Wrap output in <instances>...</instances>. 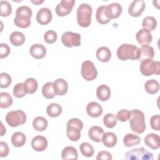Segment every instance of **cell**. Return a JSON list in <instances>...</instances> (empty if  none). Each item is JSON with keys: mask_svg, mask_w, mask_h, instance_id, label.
Returning a JSON list of instances; mask_svg holds the SVG:
<instances>
[{"mask_svg": "<svg viewBox=\"0 0 160 160\" xmlns=\"http://www.w3.org/2000/svg\"><path fill=\"white\" fill-rule=\"evenodd\" d=\"M116 54L118 58L121 61L138 59L140 56V49L133 44H122L118 48Z\"/></svg>", "mask_w": 160, "mask_h": 160, "instance_id": "cell-1", "label": "cell"}, {"mask_svg": "<svg viewBox=\"0 0 160 160\" xmlns=\"http://www.w3.org/2000/svg\"><path fill=\"white\" fill-rule=\"evenodd\" d=\"M32 15L31 9L27 6L19 7L16 11L14 23L21 28H27L31 24V18Z\"/></svg>", "mask_w": 160, "mask_h": 160, "instance_id": "cell-2", "label": "cell"}, {"mask_svg": "<svg viewBox=\"0 0 160 160\" xmlns=\"http://www.w3.org/2000/svg\"><path fill=\"white\" fill-rule=\"evenodd\" d=\"M131 130L136 134L142 133L146 129L145 116L144 113L139 109L131 111V116L129 120Z\"/></svg>", "mask_w": 160, "mask_h": 160, "instance_id": "cell-3", "label": "cell"}, {"mask_svg": "<svg viewBox=\"0 0 160 160\" xmlns=\"http://www.w3.org/2000/svg\"><path fill=\"white\" fill-rule=\"evenodd\" d=\"M92 7L86 3L81 4L78 8L76 18L78 24L82 28H88L91 22Z\"/></svg>", "mask_w": 160, "mask_h": 160, "instance_id": "cell-4", "label": "cell"}, {"mask_svg": "<svg viewBox=\"0 0 160 160\" xmlns=\"http://www.w3.org/2000/svg\"><path fill=\"white\" fill-rule=\"evenodd\" d=\"M83 128V122L78 118L69 119L66 124L68 138L72 141H78L81 138V131Z\"/></svg>", "mask_w": 160, "mask_h": 160, "instance_id": "cell-5", "label": "cell"}, {"mask_svg": "<svg viewBox=\"0 0 160 160\" xmlns=\"http://www.w3.org/2000/svg\"><path fill=\"white\" fill-rule=\"evenodd\" d=\"M139 67L141 73L145 76H150L152 74H160V62L152 59H144L141 61Z\"/></svg>", "mask_w": 160, "mask_h": 160, "instance_id": "cell-6", "label": "cell"}, {"mask_svg": "<svg viewBox=\"0 0 160 160\" xmlns=\"http://www.w3.org/2000/svg\"><path fill=\"white\" fill-rule=\"evenodd\" d=\"M27 119L25 112L22 110L11 111L7 113L6 121L8 124L12 128L24 124Z\"/></svg>", "mask_w": 160, "mask_h": 160, "instance_id": "cell-7", "label": "cell"}, {"mask_svg": "<svg viewBox=\"0 0 160 160\" xmlns=\"http://www.w3.org/2000/svg\"><path fill=\"white\" fill-rule=\"evenodd\" d=\"M129 160H152L153 154L144 148L133 149L127 152L124 158Z\"/></svg>", "mask_w": 160, "mask_h": 160, "instance_id": "cell-8", "label": "cell"}, {"mask_svg": "<svg viewBox=\"0 0 160 160\" xmlns=\"http://www.w3.org/2000/svg\"><path fill=\"white\" fill-rule=\"evenodd\" d=\"M81 74L82 77L86 81H93L98 76V71L94 63L89 60L82 62L81 69Z\"/></svg>", "mask_w": 160, "mask_h": 160, "instance_id": "cell-9", "label": "cell"}, {"mask_svg": "<svg viewBox=\"0 0 160 160\" xmlns=\"http://www.w3.org/2000/svg\"><path fill=\"white\" fill-rule=\"evenodd\" d=\"M61 41L65 46L68 48L79 46L81 45V35L79 33L67 31L62 34Z\"/></svg>", "mask_w": 160, "mask_h": 160, "instance_id": "cell-10", "label": "cell"}, {"mask_svg": "<svg viewBox=\"0 0 160 160\" xmlns=\"http://www.w3.org/2000/svg\"><path fill=\"white\" fill-rule=\"evenodd\" d=\"M74 4V0H62L55 8L56 13L61 17L67 16L72 11Z\"/></svg>", "mask_w": 160, "mask_h": 160, "instance_id": "cell-11", "label": "cell"}, {"mask_svg": "<svg viewBox=\"0 0 160 160\" xmlns=\"http://www.w3.org/2000/svg\"><path fill=\"white\" fill-rule=\"evenodd\" d=\"M146 3L143 0H134L128 8V13L132 17H139L144 11Z\"/></svg>", "mask_w": 160, "mask_h": 160, "instance_id": "cell-12", "label": "cell"}, {"mask_svg": "<svg viewBox=\"0 0 160 160\" xmlns=\"http://www.w3.org/2000/svg\"><path fill=\"white\" fill-rule=\"evenodd\" d=\"M122 11V8L119 3L113 2L105 8V14L108 19H116L119 17Z\"/></svg>", "mask_w": 160, "mask_h": 160, "instance_id": "cell-13", "label": "cell"}, {"mask_svg": "<svg viewBox=\"0 0 160 160\" xmlns=\"http://www.w3.org/2000/svg\"><path fill=\"white\" fill-rule=\"evenodd\" d=\"M52 15L49 9L42 8L38 10L36 14V20L41 25H46L52 20Z\"/></svg>", "mask_w": 160, "mask_h": 160, "instance_id": "cell-14", "label": "cell"}, {"mask_svg": "<svg viewBox=\"0 0 160 160\" xmlns=\"http://www.w3.org/2000/svg\"><path fill=\"white\" fill-rule=\"evenodd\" d=\"M48 140L42 136H36L31 141V146L36 151L41 152L45 150L48 147Z\"/></svg>", "mask_w": 160, "mask_h": 160, "instance_id": "cell-15", "label": "cell"}, {"mask_svg": "<svg viewBox=\"0 0 160 160\" xmlns=\"http://www.w3.org/2000/svg\"><path fill=\"white\" fill-rule=\"evenodd\" d=\"M136 39L138 42L142 45H148L150 44L152 39L151 33L144 29L139 30L136 34Z\"/></svg>", "mask_w": 160, "mask_h": 160, "instance_id": "cell-16", "label": "cell"}, {"mask_svg": "<svg viewBox=\"0 0 160 160\" xmlns=\"http://www.w3.org/2000/svg\"><path fill=\"white\" fill-rule=\"evenodd\" d=\"M88 114L92 118H98L102 114L103 110L102 106L97 102L92 101L88 104L86 106Z\"/></svg>", "mask_w": 160, "mask_h": 160, "instance_id": "cell-17", "label": "cell"}, {"mask_svg": "<svg viewBox=\"0 0 160 160\" xmlns=\"http://www.w3.org/2000/svg\"><path fill=\"white\" fill-rule=\"evenodd\" d=\"M145 144L153 150H156L160 147L159 136L155 133H149L144 138Z\"/></svg>", "mask_w": 160, "mask_h": 160, "instance_id": "cell-18", "label": "cell"}, {"mask_svg": "<svg viewBox=\"0 0 160 160\" xmlns=\"http://www.w3.org/2000/svg\"><path fill=\"white\" fill-rule=\"evenodd\" d=\"M29 52L32 57L36 59L43 58L46 54V48L41 44H34L29 49Z\"/></svg>", "mask_w": 160, "mask_h": 160, "instance_id": "cell-19", "label": "cell"}, {"mask_svg": "<svg viewBox=\"0 0 160 160\" xmlns=\"http://www.w3.org/2000/svg\"><path fill=\"white\" fill-rule=\"evenodd\" d=\"M53 87L56 94L63 96L66 94L68 89V84L66 80L62 78L56 79L53 82Z\"/></svg>", "mask_w": 160, "mask_h": 160, "instance_id": "cell-20", "label": "cell"}, {"mask_svg": "<svg viewBox=\"0 0 160 160\" xmlns=\"http://www.w3.org/2000/svg\"><path fill=\"white\" fill-rule=\"evenodd\" d=\"M104 133L102 128L98 126H94L89 129L88 136L92 141L100 142L102 141V137Z\"/></svg>", "mask_w": 160, "mask_h": 160, "instance_id": "cell-21", "label": "cell"}, {"mask_svg": "<svg viewBox=\"0 0 160 160\" xmlns=\"http://www.w3.org/2000/svg\"><path fill=\"white\" fill-rule=\"evenodd\" d=\"M140 49V56L138 59L139 61L144 59H152L154 57V48L149 45H142Z\"/></svg>", "mask_w": 160, "mask_h": 160, "instance_id": "cell-22", "label": "cell"}, {"mask_svg": "<svg viewBox=\"0 0 160 160\" xmlns=\"http://www.w3.org/2000/svg\"><path fill=\"white\" fill-rule=\"evenodd\" d=\"M96 56L99 61L106 62H108L111 58V52L108 47L102 46L98 49Z\"/></svg>", "mask_w": 160, "mask_h": 160, "instance_id": "cell-23", "label": "cell"}, {"mask_svg": "<svg viewBox=\"0 0 160 160\" xmlns=\"http://www.w3.org/2000/svg\"><path fill=\"white\" fill-rule=\"evenodd\" d=\"M96 96L102 101H106L111 96V90L109 86L106 84H101L96 89Z\"/></svg>", "mask_w": 160, "mask_h": 160, "instance_id": "cell-24", "label": "cell"}, {"mask_svg": "<svg viewBox=\"0 0 160 160\" xmlns=\"http://www.w3.org/2000/svg\"><path fill=\"white\" fill-rule=\"evenodd\" d=\"M117 141L118 138L116 135L112 132H107L102 135V142L106 147L112 148L115 146Z\"/></svg>", "mask_w": 160, "mask_h": 160, "instance_id": "cell-25", "label": "cell"}, {"mask_svg": "<svg viewBox=\"0 0 160 160\" xmlns=\"http://www.w3.org/2000/svg\"><path fill=\"white\" fill-rule=\"evenodd\" d=\"M9 40L11 44L14 46H19L24 43L26 38L22 32L19 31H14L10 34Z\"/></svg>", "mask_w": 160, "mask_h": 160, "instance_id": "cell-26", "label": "cell"}, {"mask_svg": "<svg viewBox=\"0 0 160 160\" xmlns=\"http://www.w3.org/2000/svg\"><path fill=\"white\" fill-rule=\"evenodd\" d=\"M11 143L16 148H20L24 145L26 140L25 134L22 132H15L11 137Z\"/></svg>", "mask_w": 160, "mask_h": 160, "instance_id": "cell-27", "label": "cell"}, {"mask_svg": "<svg viewBox=\"0 0 160 160\" xmlns=\"http://www.w3.org/2000/svg\"><path fill=\"white\" fill-rule=\"evenodd\" d=\"M62 159H78V153L76 148L72 146H67L63 149L61 152Z\"/></svg>", "mask_w": 160, "mask_h": 160, "instance_id": "cell-28", "label": "cell"}, {"mask_svg": "<svg viewBox=\"0 0 160 160\" xmlns=\"http://www.w3.org/2000/svg\"><path fill=\"white\" fill-rule=\"evenodd\" d=\"M141 142V138L134 134L129 133L125 135L123 138V143L126 147L130 148L138 145Z\"/></svg>", "mask_w": 160, "mask_h": 160, "instance_id": "cell-29", "label": "cell"}, {"mask_svg": "<svg viewBox=\"0 0 160 160\" xmlns=\"http://www.w3.org/2000/svg\"><path fill=\"white\" fill-rule=\"evenodd\" d=\"M48 125V122L46 118L42 116L36 117L32 121V126L38 131H44Z\"/></svg>", "mask_w": 160, "mask_h": 160, "instance_id": "cell-30", "label": "cell"}, {"mask_svg": "<svg viewBox=\"0 0 160 160\" xmlns=\"http://www.w3.org/2000/svg\"><path fill=\"white\" fill-rule=\"evenodd\" d=\"M146 91L150 94H155L159 90V83L156 79L148 80L144 84Z\"/></svg>", "mask_w": 160, "mask_h": 160, "instance_id": "cell-31", "label": "cell"}, {"mask_svg": "<svg viewBox=\"0 0 160 160\" xmlns=\"http://www.w3.org/2000/svg\"><path fill=\"white\" fill-rule=\"evenodd\" d=\"M105 8L106 6L102 5L99 6L96 9V21L101 24H108L111 20L108 19L105 14Z\"/></svg>", "mask_w": 160, "mask_h": 160, "instance_id": "cell-32", "label": "cell"}, {"mask_svg": "<svg viewBox=\"0 0 160 160\" xmlns=\"http://www.w3.org/2000/svg\"><path fill=\"white\" fill-rule=\"evenodd\" d=\"M62 107L58 103H51L46 108V112L49 117H58L62 112Z\"/></svg>", "mask_w": 160, "mask_h": 160, "instance_id": "cell-33", "label": "cell"}, {"mask_svg": "<svg viewBox=\"0 0 160 160\" xmlns=\"http://www.w3.org/2000/svg\"><path fill=\"white\" fill-rule=\"evenodd\" d=\"M157 21L153 16H146L144 18L142 26L144 29L148 31H152L157 26Z\"/></svg>", "mask_w": 160, "mask_h": 160, "instance_id": "cell-34", "label": "cell"}, {"mask_svg": "<svg viewBox=\"0 0 160 160\" xmlns=\"http://www.w3.org/2000/svg\"><path fill=\"white\" fill-rule=\"evenodd\" d=\"M42 94L46 99H52L56 96L53 87V82H48L45 83L42 88Z\"/></svg>", "mask_w": 160, "mask_h": 160, "instance_id": "cell-35", "label": "cell"}, {"mask_svg": "<svg viewBox=\"0 0 160 160\" xmlns=\"http://www.w3.org/2000/svg\"><path fill=\"white\" fill-rule=\"evenodd\" d=\"M13 102L12 96L6 92H0V108H8Z\"/></svg>", "mask_w": 160, "mask_h": 160, "instance_id": "cell-36", "label": "cell"}, {"mask_svg": "<svg viewBox=\"0 0 160 160\" xmlns=\"http://www.w3.org/2000/svg\"><path fill=\"white\" fill-rule=\"evenodd\" d=\"M12 93L14 97L17 98H21L26 96L28 92L25 84L24 83L19 82L14 86Z\"/></svg>", "mask_w": 160, "mask_h": 160, "instance_id": "cell-37", "label": "cell"}, {"mask_svg": "<svg viewBox=\"0 0 160 160\" xmlns=\"http://www.w3.org/2000/svg\"><path fill=\"white\" fill-rule=\"evenodd\" d=\"M79 149L81 154L87 158L92 157L94 153V150L92 146L88 142H82L80 144Z\"/></svg>", "mask_w": 160, "mask_h": 160, "instance_id": "cell-38", "label": "cell"}, {"mask_svg": "<svg viewBox=\"0 0 160 160\" xmlns=\"http://www.w3.org/2000/svg\"><path fill=\"white\" fill-rule=\"evenodd\" d=\"M12 12L11 4L7 1H0V15L2 17H8Z\"/></svg>", "mask_w": 160, "mask_h": 160, "instance_id": "cell-39", "label": "cell"}, {"mask_svg": "<svg viewBox=\"0 0 160 160\" xmlns=\"http://www.w3.org/2000/svg\"><path fill=\"white\" fill-rule=\"evenodd\" d=\"M24 84H25L26 89L28 90V92L29 94H33L38 89V84L37 81L34 78H29L26 79L24 81Z\"/></svg>", "mask_w": 160, "mask_h": 160, "instance_id": "cell-40", "label": "cell"}, {"mask_svg": "<svg viewBox=\"0 0 160 160\" xmlns=\"http://www.w3.org/2000/svg\"><path fill=\"white\" fill-rule=\"evenodd\" d=\"M117 118L112 113L106 114L103 118V123L108 128H113L117 124Z\"/></svg>", "mask_w": 160, "mask_h": 160, "instance_id": "cell-41", "label": "cell"}, {"mask_svg": "<svg viewBox=\"0 0 160 160\" xmlns=\"http://www.w3.org/2000/svg\"><path fill=\"white\" fill-rule=\"evenodd\" d=\"M12 78L8 73L1 72L0 74V88H6L11 84Z\"/></svg>", "mask_w": 160, "mask_h": 160, "instance_id": "cell-42", "label": "cell"}, {"mask_svg": "<svg viewBox=\"0 0 160 160\" xmlns=\"http://www.w3.org/2000/svg\"><path fill=\"white\" fill-rule=\"evenodd\" d=\"M131 116V111L128 109H121L116 114L117 119L121 121L125 122L130 119Z\"/></svg>", "mask_w": 160, "mask_h": 160, "instance_id": "cell-43", "label": "cell"}, {"mask_svg": "<svg viewBox=\"0 0 160 160\" xmlns=\"http://www.w3.org/2000/svg\"><path fill=\"white\" fill-rule=\"evenodd\" d=\"M58 35L56 32L52 30L48 31L45 32L44 35V41L48 44H52L55 42L57 40Z\"/></svg>", "mask_w": 160, "mask_h": 160, "instance_id": "cell-44", "label": "cell"}, {"mask_svg": "<svg viewBox=\"0 0 160 160\" xmlns=\"http://www.w3.org/2000/svg\"><path fill=\"white\" fill-rule=\"evenodd\" d=\"M159 121H160V116L159 114L152 116L150 118V121H149L151 128L158 131H160Z\"/></svg>", "mask_w": 160, "mask_h": 160, "instance_id": "cell-45", "label": "cell"}, {"mask_svg": "<svg viewBox=\"0 0 160 160\" xmlns=\"http://www.w3.org/2000/svg\"><path fill=\"white\" fill-rule=\"evenodd\" d=\"M10 53V48L7 44L1 43L0 44V58H4L8 56Z\"/></svg>", "mask_w": 160, "mask_h": 160, "instance_id": "cell-46", "label": "cell"}, {"mask_svg": "<svg viewBox=\"0 0 160 160\" xmlns=\"http://www.w3.org/2000/svg\"><path fill=\"white\" fill-rule=\"evenodd\" d=\"M112 159L111 154L107 151H101L99 152L96 157L97 160H111Z\"/></svg>", "mask_w": 160, "mask_h": 160, "instance_id": "cell-47", "label": "cell"}, {"mask_svg": "<svg viewBox=\"0 0 160 160\" xmlns=\"http://www.w3.org/2000/svg\"><path fill=\"white\" fill-rule=\"evenodd\" d=\"M9 149L8 144L4 141L0 142V156L1 158L6 157L9 153Z\"/></svg>", "mask_w": 160, "mask_h": 160, "instance_id": "cell-48", "label": "cell"}, {"mask_svg": "<svg viewBox=\"0 0 160 160\" xmlns=\"http://www.w3.org/2000/svg\"><path fill=\"white\" fill-rule=\"evenodd\" d=\"M31 2H32V3H34V4H35L36 5H38V4H39L42 3V2H44V1H31Z\"/></svg>", "mask_w": 160, "mask_h": 160, "instance_id": "cell-49", "label": "cell"}]
</instances>
